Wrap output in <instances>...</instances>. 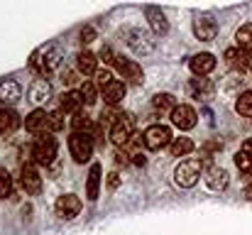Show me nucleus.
<instances>
[{
  "mask_svg": "<svg viewBox=\"0 0 252 235\" xmlns=\"http://www.w3.org/2000/svg\"><path fill=\"white\" fill-rule=\"evenodd\" d=\"M59 64H62V49H59V44H47V47L37 49L32 54V59H30V67L39 76L52 74L54 69H59Z\"/></svg>",
  "mask_w": 252,
  "mask_h": 235,
  "instance_id": "nucleus-1",
  "label": "nucleus"
},
{
  "mask_svg": "<svg viewBox=\"0 0 252 235\" xmlns=\"http://www.w3.org/2000/svg\"><path fill=\"white\" fill-rule=\"evenodd\" d=\"M132 137H135V118L130 113H120L115 123L110 125V140L118 147H127Z\"/></svg>",
  "mask_w": 252,
  "mask_h": 235,
  "instance_id": "nucleus-2",
  "label": "nucleus"
},
{
  "mask_svg": "<svg viewBox=\"0 0 252 235\" xmlns=\"http://www.w3.org/2000/svg\"><path fill=\"white\" fill-rule=\"evenodd\" d=\"M32 157L37 164H44L49 167L57 157V140L52 137V133H42L37 135V140L32 142Z\"/></svg>",
  "mask_w": 252,
  "mask_h": 235,
  "instance_id": "nucleus-3",
  "label": "nucleus"
},
{
  "mask_svg": "<svg viewBox=\"0 0 252 235\" xmlns=\"http://www.w3.org/2000/svg\"><path fill=\"white\" fill-rule=\"evenodd\" d=\"M201 169H203V162L196 159V162H181L176 169H174V181L181 186V189H191L198 176H201Z\"/></svg>",
  "mask_w": 252,
  "mask_h": 235,
  "instance_id": "nucleus-4",
  "label": "nucleus"
},
{
  "mask_svg": "<svg viewBox=\"0 0 252 235\" xmlns=\"http://www.w3.org/2000/svg\"><path fill=\"white\" fill-rule=\"evenodd\" d=\"M69 152L74 157V162H79V164L88 162L93 155V137L88 133H74L69 137Z\"/></svg>",
  "mask_w": 252,
  "mask_h": 235,
  "instance_id": "nucleus-5",
  "label": "nucleus"
},
{
  "mask_svg": "<svg viewBox=\"0 0 252 235\" xmlns=\"http://www.w3.org/2000/svg\"><path fill=\"white\" fill-rule=\"evenodd\" d=\"M171 140H174L171 137V130L164 128V125H150L145 130V135H142V145L147 150H162V147H167Z\"/></svg>",
  "mask_w": 252,
  "mask_h": 235,
  "instance_id": "nucleus-6",
  "label": "nucleus"
},
{
  "mask_svg": "<svg viewBox=\"0 0 252 235\" xmlns=\"http://www.w3.org/2000/svg\"><path fill=\"white\" fill-rule=\"evenodd\" d=\"M20 184H22V189L27 191V194H39V189H42V176H39V171H37V167L34 164H30V162H25L22 164V169H20Z\"/></svg>",
  "mask_w": 252,
  "mask_h": 235,
  "instance_id": "nucleus-7",
  "label": "nucleus"
},
{
  "mask_svg": "<svg viewBox=\"0 0 252 235\" xmlns=\"http://www.w3.org/2000/svg\"><path fill=\"white\" fill-rule=\"evenodd\" d=\"M171 123L179 128V130H191V128H196V110L191 108V105H186V103H181V105H176L171 113Z\"/></svg>",
  "mask_w": 252,
  "mask_h": 235,
  "instance_id": "nucleus-8",
  "label": "nucleus"
},
{
  "mask_svg": "<svg viewBox=\"0 0 252 235\" xmlns=\"http://www.w3.org/2000/svg\"><path fill=\"white\" fill-rule=\"evenodd\" d=\"M225 64L233 69V71H248L252 69V54L240 49V47H233V49H225Z\"/></svg>",
  "mask_w": 252,
  "mask_h": 235,
  "instance_id": "nucleus-9",
  "label": "nucleus"
},
{
  "mask_svg": "<svg viewBox=\"0 0 252 235\" xmlns=\"http://www.w3.org/2000/svg\"><path fill=\"white\" fill-rule=\"evenodd\" d=\"M216 32H218V25H216V20L211 15H196V20H193V34L201 42L216 39Z\"/></svg>",
  "mask_w": 252,
  "mask_h": 235,
  "instance_id": "nucleus-10",
  "label": "nucleus"
},
{
  "mask_svg": "<svg viewBox=\"0 0 252 235\" xmlns=\"http://www.w3.org/2000/svg\"><path fill=\"white\" fill-rule=\"evenodd\" d=\"M81 213V199L74 196V194H66L57 201V216L64 218V221H71Z\"/></svg>",
  "mask_w": 252,
  "mask_h": 235,
  "instance_id": "nucleus-11",
  "label": "nucleus"
},
{
  "mask_svg": "<svg viewBox=\"0 0 252 235\" xmlns=\"http://www.w3.org/2000/svg\"><path fill=\"white\" fill-rule=\"evenodd\" d=\"M115 67L123 74V78H127L130 83H142V67L137 62L125 59V57H115Z\"/></svg>",
  "mask_w": 252,
  "mask_h": 235,
  "instance_id": "nucleus-12",
  "label": "nucleus"
},
{
  "mask_svg": "<svg viewBox=\"0 0 252 235\" xmlns=\"http://www.w3.org/2000/svg\"><path fill=\"white\" fill-rule=\"evenodd\" d=\"M216 57L213 54H208V52H203V54H196V57H191L189 59V69L196 74V76H206V74H211L213 69H216Z\"/></svg>",
  "mask_w": 252,
  "mask_h": 235,
  "instance_id": "nucleus-13",
  "label": "nucleus"
},
{
  "mask_svg": "<svg viewBox=\"0 0 252 235\" xmlns=\"http://www.w3.org/2000/svg\"><path fill=\"white\" fill-rule=\"evenodd\" d=\"M47 118H49L47 110H42V108L32 110V113L25 118V130L32 133V135H42V133H47Z\"/></svg>",
  "mask_w": 252,
  "mask_h": 235,
  "instance_id": "nucleus-14",
  "label": "nucleus"
},
{
  "mask_svg": "<svg viewBox=\"0 0 252 235\" xmlns=\"http://www.w3.org/2000/svg\"><path fill=\"white\" fill-rule=\"evenodd\" d=\"M206 184H208V189H213V191H225L228 184H230V176H228L225 169L211 167V169H206Z\"/></svg>",
  "mask_w": 252,
  "mask_h": 235,
  "instance_id": "nucleus-15",
  "label": "nucleus"
},
{
  "mask_svg": "<svg viewBox=\"0 0 252 235\" xmlns=\"http://www.w3.org/2000/svg\"><path fill=\"white\" fill-rule=\"evenodd\" d=\"M30 101L32 103H37V105H42V103H47L49 98H52V86H49V81L47 78H37L32 86H30Z\"/></svg>",
  "mask_w": 252,
  "mask_h": 235,
  "instance_id": "nucleus-16",
  "label": "nucleus"
},
{
  "mask_svg": "<svg viewBox=\"0 0 252 235\" xmlns=\"http://www.w3.org/2000/svg\"><path fill=\"white\" fill-rule=\"evenodd\" d=\"M20 96H22V88H20L17 81L5 78V81L0 83V103H17Z\"/></svg>",
  "mask_w": 252,
  "mask_h": 235,
  "instance_id": "nucleus-17",
  "label": "nucleus"
},
{
  "mask_svg": "<svg viewBox=\"0 0 252 235\" xmlns=\"http://www.w3.org/2000/svg\"><path fill=\"white\" fill-rule=\"evenodd\" d=\"M103 98H105V103H108V105H118V103L125 98V83L113 78V81L103 88Z\"/></svg>",
  "mask_w": 252,
  "mask_h": 235,
  "instance_id": "nucleus-18",
  "label": "nucleus"
},
{
  "mask_svg": "<svg viewBox=\"0 0 252 235\" xmlns=\"http://www.w3.org/2000/svg\"><path fill=\"white\" fill-rule=\"evenodd\" d=\"M81 103H84L81 93H74V91H66V93H62V98H59V108H62L64 113H71V115H76V113L81 110Z\"/></svg>",
  "mask_w": 252,
  "mask_h": 235,
  "instance_id": "nucleus-19",
  "label": "nucleus"
},
{
  "mask_svg": "<svg viewBox=\"0 0 252 235\" xmlns=\"http://www.w3.org/2000/svg\"><path fill=\"white\" fill-rule=\"evenodd\" d=\"M147 20H150L155 34H167L169 22H167V15H164L162 10H157V7H147Z\"/></svg>",
  "mask_w": 252,
  "mask_h": 235,
  "instance_id": "nucleus-20",
  "label": "nucleus"
},
{
  "mask_svg": "<svg viewBox=\"0 0 252 235\" xmlns=\"http://www.w3.org/2000/svg\"><path fill=\"white\" fill-rule=\"evenodd\" d=\"M98 191H100V167L93 164L91 171H88V181H86V196H88V201H95L98 199Z\"/></svg>",
  "mask_w": 252,
  "mask_h": 235,
  "instance_id": "nucleus-21",
  "label": "nucleus"
},
{
  "mask_svg": "<svg viewBox=\"0 0 252 235\" xmlns=\"http://www.w3.org/2000/svg\"><path fill=\"white\" fill-rule=\"evenodd\" d=\"M76 64H79V71H81L84 76H91V74L98 71V59H95V54H91V52H81V54L76 57Z\"/></svg>",
  "mask_w": 252,
  "mask_h": 235,
  "instance_id": "nucleus-22",
  "label": "nucleus"
},
{
  "mask_svg": "<svg viewBox=\"0 0 252 235\" xmlns=\"http://www.w3.org/2000/svg\"><path fill=\"white\" fill-rule=\"evenodd\" d=\"M20 115L15 113V110H7V108H2L0 110V130L2 133H12V130H17L20 128Z\"/></svg>",
  "mask_w": 252,
  "mask_h": 235,
  "instance_id": "nucleus-23",
  "label": "nucleus"
},
{
  "mask_svg": "<svg viewBox=\"0 0 252 235\" xmlns=\"http://www.w3.org/2000/svg\"><path fill=\"white\" fill-rule=\"evenodd\" d=\"M130 47L137 52V54H150L152 52V42H147V34H142V32H130Z\"/></svg>",
  "mask_w": 252,
  "mask_h": 235,
  "instance_id": "nucleus-24",
  "label": "nucleus"
},
{
  "mask_svg": "<svg viewBox=\"0 0 252 235\" xmlns=\"http://www.w3.org/2000/svg\"><path fill=\"white\" fill-rule=\"evenodd\" d=\"M169 150H171L174 157H186L193 150V142H191V137H174L169 142Z\"/></svg>",
  "mask_w": 252,
  "mask_h": 235,
  "instance_id": "nucleus-25",
  "label": "nucleus"
},
{
  "mask_svg": "<svg viewBox=\"0 0 252 235\" xmlns=\"http://www.w3.org/2000/svg\"><path fill=\"white\" fill-rule=\"evenodd\" d=\"M152 105H155L157 113H171V110L176 108V101H174L171 93H157L155 101H152Z\"/></svg>",
  "mask_w": 252,
  "mask_h": 235,
  "instance_id": "nucleus-26",
  "label": "nucleus"
},
{
  "mask_svg": "<svg viewBox=\"0 0 252 235\" xmlns=\"http://www.w3.org/2000/svg\"><path fill=\"white\" fill-rule=\"evenodd\" d=\"M71 128H74V133H88V135L95 130V125L91 123V118H88L86 113H81V110L74 115V120H71Z\"/></svg>",
  "mask_w": 252,
  "mask_h": 235,
  "instance_id": "nucleus-27",
  "label": "nucleus"
},
{
  "mask_svg": "<svg viewBox=\"0 0 252 235\" xmlns=\"http://www.w3.org/2000/svg\"><path fill=\"white\" fill-rule=\"evenodd\" d=\"M189 88H191V93H193V96H198V98H208V96H211V91H213L211 81H208V78H203V76L193 78Z\"/></svg>",
  "mask_w": 252,
  "mask_h": 235,
  "instance_id": "nucleus-28",
  "label": "nucleus"
},
{
  "mask_svg": "<svg viewBox=\"0 0 252 235\" xmlns=\"http://www.w3.org/2000/svg\"><path fill=\"white\" fill-rule=\"evenodd\" d=\"M235 39H238V47H240V49H245V52L252 54V25H243V27L238 30Z\"/></svg>",
  "mask_w": 252,
  "mask_h": 235,
  "instance_id": "nucleus-29",
  "label": "nucleus"
},
{
  "mask_svg": "<svg viewBox=\"0 0 252 235\" xmlns=\"http://www.w3.org/2000/svg\"><path fill=\"white\" fill-rule=\"evenodd\" d=\"M79 93H81V98H84L86 105H93L95 98H98V86H95L93 81H84L81 88H79Z\"/></svg>",
  "mask_w": 252,
  "mask_h": 235,
  "instance_id": "nucleus-30",
  "label": "nucleus"
},
{
  "mask_svg": "<svg viewBox=\"0 0 252 235\" xmlns=\"http://www.w3.org/2000/svg\"><path fill=\"white\" fill-rule=\"evenodd\" d=\"M235 167H238V169H240L243 174L252 176V155H250V152L240 150V152L235 155Z\"/></svg>",
  "mask_w": 252,
  "mask_h": 235,
  "instance_id": "nucleus-31",
  "label": "nucleus"
},
{
  "mask_svg": "<svg viewBox=\"0 0 252 235\" xmlns=\"http://www.w3.org/2000/svg\"><path fill=\"white\" fill-rule=\"evenodd\" d=\"M235 110H238L240 115H248V118H252V91H245V93L238 98Z\"/></svg>",
  "mask_w": 252,
  "mask_h": 235,
  "instance_id": "nucleus-32",
  "label": "nucleus"
},
{
  "mask_svg": "<svg viewBox=\"0 0 252 235\" xmlns=\"http://www.w3.org/2000/svg\"><path fill=\"white\" fill-rule=\"evenodd\" d=\"M64 128V110H54L47 118V133H59Z\"/></svg>",
  "mask_w": 252,
  "mask_h": 235,
  "instance_id": "nucleus-33",
  "label": "nucleus"
},
{
  "mask_svg": "<svg viewBox=\"0 0 252 235\" xmlns=\"http://www.w3.org/2000/svg\"><path fill=\"white\" fill-rule=\"evenodd\" d=\"M12 196V176L7 174V169L0 167V199H10Z\"/></svg>",
  "mask_w": 252,
  "mask_h": 235,
  "instance_id": "nucleus-34",
  "label": "nucleus"
},
{
  "mask_svg": "<svg viewBox=\"0 0 252 235\" xmlns=\"http://www.w3.org/2000/svg\"><path fill=\"white\" fill-rule=\"evenodd\" d=\"M93 39H95V30H93V27H84V30L79 32V42H81V44H91Z\"/></svg>",
  "mask_w": 252,
  "mask_h": 235,
  "instance_id": "nucleus-35",
  "label": "nucleus"
},
{
  "mask_svg": "<svg viewBox=\"0 0 252 235\" xmlns=\"http://www.w3.org/2000/svg\"><path fill=\"white\" fill-rule=\"evenodd\" d=\"M110 81H113L110 71H105V69H103V71H95V86H98V88H105Z\"/></svg>",
  "mask_w": 252,
  "mask_h": 235,
  "instance_id": "nucleus-36",
  "label": "nucleus"
},
{
  "mask_svg": "<svg viewBox=\"0 0 252 235\" xmlns=\"http://www.w3.org/2000/svg\"><path fill=\"white\" fill-rule=\"evenodd\" d=\"M118 184H120V174H118V171H110V174H108V189L115 191Z\"/></svg>",
  "mask_w": 252,
  "mask_h": 235,
  "instance_id": "nucleus-37",
  "label": "nucleus"
},
{
  "mask_svg": "<svg viewBox=\"0 0 252 235\" xmlns=\"http://www.w3.org/2000/svg\"><path fill=\"white\" fill-rule=\"evenodd\" d=\"M62 81H64L66 86H74V83H76V74H74V71H69V69H64V74H62Z\"/></svg>",
  "mask_w": 252,
  "mask_h": 235,
  "instance_id": "nucleus-38",
  "label": "nucleus"
},
{
  "mask_svg": "<svg viewBox=\"0 0 252 235\" xmlns=\"http://www.w3.org/2000/svg\"><path fill=\"white\" fill-rule=\"evenodd\" d=\"M100 59H103V62H108V64H110V62H115V54H113V49H110V47H103V52H100Z\"/></svg>",
  "mask_w": 252,
  "mask_h": 235,
  "instance_id": "nucleus-39",
  "label": "nucleus"
},
{
  "mask_svg": "<svg viewBox=\"0 0 252 235\" xmlns=\"http://www.w3.org/2000/svg\"><path fill=\"white\" fill-rule=\"evenodd\" d=\"M132 155H127V152H115V162L118 164H130L132 159H130Z\"/></svg>",
  "mask_w": 252,
  "mask_h": 235,
  "instance_id": "nucleus-40",
  "label": "nucleus"
},
{
  "mask_svg": "<svg viewBox=\"0 0 252 235\" xmlns=\"http://www.w3.org/2000/svg\"><path fill=\"white\" fill-rule=\"evenodd\" d=\"M245 199H248V201H252V176L248 179V184H245Z\"/></svg>",
  "mask_w": 252,
  "mask_h": 235,
  "instance_id": "nucleus-41",
  "label": "nucleus"
},
{
  "mask_svg": "<svg viewBox=\"0 0 252 235\" xmlns=\"http://www.w3.org/2000/svg\"><path fill=\"white\" fill-rule=\"evenodd\" d=\"M243 150H245V152H250V155H252V137H250V140H245V145H243Z\"/></svg>",
  "mask_w": 252,
  "mask_h": 235,
  "instance_id": "nucleus-42",
  "label": "nucleus"
},
{
  "mask_svg": "<svg viewBox=\"0 0 252 235\" xmlns=\"http://www.w3.org/2000/svg\"><path fill=\"white\" fill-rule=\"evenodd\" d=\"M2 108H5V103H0V110H2Z\"/></svg>",
  "mask_w": 252,
  "mask_h": 235,
  "instance_id": "nucleus-43",
  "label": "nucleus"
},
{
  "mask_svg": "<svg viewBox=\"0 0 252 235\" xmlns=\"http://www.w3.org/2000/svg\"><path fill=\"white\" fill-rule=\"evenodd\" d=\"M0 135H2V130H0Z\"/></svg>",
  "mask_w": 252,
  "mask_h": 235,
  "instance_id": "nucleus-44",
  "label": "nucleus"
}]
</instances>
